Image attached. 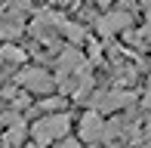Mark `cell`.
<instances>
[{
  "label": "cell",
  "instance_id": "1",
  "mask_svg": "<svg viewBox=\"0 0 151 148\" xmlns=\"http://www.w3.org/2000/svg\"><path fill=\"white\" fill-rule=\"evenodd\" d=\"M68 130H71V114H65V111H59V114H46V117H40L37 124H31L34 145H40V148H50V142L65 139Z\"/></svg>",
  "mask_w": 151,
  "mask_h": 148
},
{
  "label": "cell",
  "instance_id": "2",
  "mask_svg": "<svg viewBox=\"0 0 151 148\" xmlns=\"http://www.w3.org/2000/svg\"><path fill=\"white\" fill-rule=\"evenodd\" d=\"M16 83L22 86L25 93H40V96H50V90L56 86V77H52L46 68H22L16 74Z\"/></svg>",
  "mask_w": 151,
  "mask_h": 148
},
{
  "label": "cell",
  "instance_id": "3",
  "mask_svg": "<svg viewBox=\"0 0 151 148\" xmlns=\"http://www.w3.org/2000/svg\"><path fill=\"white\" fill-rule=\"evenodd\" d=\"M133 99H136L133 90L96 93V96H93V105H96V108H93V111H99V114H105V111H120V108H129V105H133Z\"/></svg>",
  "mask_w": 151,
  "mask_h": 148
},
{
  "label": "cell",
  "instance_id": "4",
  "mask_svg": "<svg viewBox=\"0 0 151 148\" xmlns=\"http://www.w3.org/2000/svg\"><path fill=\"white\" fill-rule=\"evenodd\" d=\"M133 25V12L127 9H114V12H105V16L96 19V31H99V37H114V34H127V28Z\"/></svg>",
  "mask_w": 151,
  "mask_h": 148
},
{
  "label": "cell",
  "instance_id": "5",
  "mask_svg": "<svg viewBox=\"0 0 151 148\" xmlns=\"http://www.w3.org/2000/svg\"><path fill=\"white\" fill-rule=\"evenodd\" d=\"M102 130H105L102 114L90 108L83 117H80V124H77V139H80V145H83V142H102Z\"/></svg>",
  "mask_w": 151,
  "mask_h": 148
},
{
  "label": "cell",
  "instance_id": "6",
  "mask_svg": "<svg viewBox=\"0 0 151 148\" xmlns=\"http://www.w3.org/2000/svg\"><path fill=\"white\" fill-rule=\"evenodd\" d=\"M28 31H31V37H37L43 46H52V52H56V46H59V40H56V28H52V22H50V12H37V16L31 19V25H28Z\"/></svg>",
  "mask_w": 151,
  "mask_h": 148
},
{
  "label": "cell",
  "instance_id": "7",
  "mask_svg": "<svg viewBox=\"0 0 151 148\" xmlns=\"http://www.w3.org/2000/svg\"><path fill=\"white\" fill-rule=\"evenodd\" d=\"M22 31H25V16H19V12H12V9L0 12V37H3V40L19 37Z\"/></svg>",
  "mask_w": 151,
  "mask_h": 148
},
{
  "label": "cell",
  "instance_id": "8",
  "mask_svg": "<svg viewBox=\"0 0 151 148\" xmlns=\"http://www.w3.org/2000/svg\"><path fill=\"white\" fill-rule=\"evenodd\" d=\"M0 148H25V124H16L0 133Z\"/></svg>",
  "mask_w": 151,
  "mask_h": 148
},
{
  "label": "cell",
  "instance_id": "9",
  "mask_svg": "<svg viewBox=\"0 0 151 148\" xmlns=\"http://www.w3.org/2000/svg\"><path fill=\"white\" fill-rule=\"evenodd\" d=\"M25 59H28V52H25V50H19V46H12V43L0 46V62H9V65H22Z\"/></svg>",
  "mask_w": 151,
  "mask_h": 148
},
{
  "label": "cell",
  "instance_id": "10",
  "mask_svg": "<svg viewBox=\"0 0 151 148\" xmlns=\"http://www.w3.org/2000/svg\"><path fill=\"white\" fill-rule=\"evenodd\" d=\"M37 108L43 111V114H52V111L59 114V108H65V99H62V96H52V99H43V102H40Z\"/></svg>",
  "mask_w": 151,
  "mask_h": 148
},
{
  "label": "cell",
  "instance_id": "11",
  "mask_svg": "<svg viewBox=\"0 0 151 148\" xmlns=\"http://www.w3.org/2000/svg\"><path fill=\"white\" fill-rule=\"evenodd\" d=\"M142 37H151V9L145 12V25H142V31H139Z\"/></svg>",
  "mask_w": 151,
  "mask_h": 148
},
{
  "label": "cell",
  "instance_id": "12",
  "mask_svg": "<svg viewBox=\"0 0 151 148\" xmlns=\"http://www.w3.org/2000/svg\"><path fill=\"white\" fill-rule=\"evenodd\" d=\"M62 148H83V145H80V139H62Z\"/></svg>",
  "mask_w": 151,
  "mask_h": 148
},
{
  "label": "cell",
  "instance_id": "13",
  "mask_svg": "<svg viewBox=\"0 0 151 148\" xmlns=\"http://www.w3.org/2000/svg\"><path fill=\"white\" fill-rule=\"evenodd\" d=\"M145 105H151V74H148V83H145Z\"/></svg>",
  "mask_w": 151,
  "mask_h": 148
},
{
  "label": "cell",
  "instance_id": "14",
  "mask_svg": "<svg viewBox=\"0 0 151 148\" xmlns=\"http://www.w3.org/2000/svg\"><path fill=\"white\" fill-rule=\"evenodd\" d=\"M93 3H96V6H108V0H93Z\"/></svg>",
  "mask_w": 151,
  "mask_h": 148
},
{
  "label": "cell",
  "instance_id": "15",
  "mask_svg": "<svg viewBox=\"0 0 151 148\" xmlns=\"http://www.w3.org/2000/svg\"><path fill=\"white\" fill-rule=\"evenodd\" d=\"M142 6H145V9H151V0H142Z\"/></svg>",
  "mask_w": 151,
  "mask_h": 148
},
{
  "label": "cell",
  "instance_id": "16",
  "mask_svg": "<svg viewBox=\"0 0 151 148\" xmlns=\"http://www.w3.org/2000/svg\"><path fill=\"white\" fill-rule=\"evenodd\" d=\"M59 3H77V0H59Z\"/></svg>",
  "mask_w": 151,
  "mask_h": 148
}]
</instances>
